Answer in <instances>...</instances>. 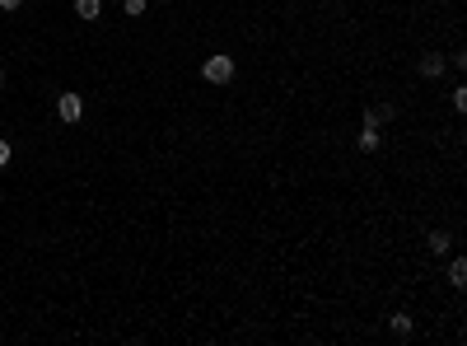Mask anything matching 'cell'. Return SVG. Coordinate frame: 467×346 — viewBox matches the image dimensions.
I'll list each match as a JSON object with an SVG mask.
<instances>
[{"instance_id":"10","label":"cell","mask_w":467,"mask_h":346,"mask_svg":"<svg viewBox=\"0 0 467 346\" xmlns=\"http://www.w3.org/2000/svg\"><path fill=\"white\" fill-rule=\"evenodd\" d=\"M453 108H458V112H467V89H463V84L453 89Z\"/></svg>"},{"instance_id":"11","label":"cell","mask_w":467,"mask_h":346,"mask_svg":"<svg viewBox=\"0 0 467 346\" xmlns=\"http://www.w3.org/2000/svg\"><path fill=\"white\" fill-rule=\"evenodd\" d=\"M126 15L140 19V15H145V0H126Z\"/></svg>"},{"instance_id":"8","label":"cell","mask_w":467,"mask_h":346,"mask_svg":"<svg viewBox=\"0 0 467 346\" xmlns=\"http://www.w3.org/2000/svg\"><path fill=\"white\" fill-rule=\"evenodd\" d=\"M388 328H392V337H411V318H406V314H392Z\"/></svg>"},{"instance_id":"2","label":"cell","mask_w":467,"mask_h":346,"mask_svg":"<svg viewBox=\"0 0 467 346\" xmlns=\"http://www.w3.org/2000/svg\"><path fill=\"white\" fill-rule=\"evenodd\" d=\"M79 112H84L79 94H70V89H66V94L56 98V117H61V122H79Z\"/></svg>"},{"instance_id":"1","label":"cell","mask_w":467,"mask_h":346,"mask_svg":"<svg viewBox=\"0 0 467 346\" xmlns=\"http://www.w3.org/2000/svg\"><path fill=\"white\" fill-rule=\"evenodd\" d=\"M201 75L210 80V84H229V80H234V57H229V52L206 57V61H201Z\"/></svg>"},{"instance_id":"4","label":"cell","mask_w":467,"mask_h":346,"mask_svg":"<svg viewBox=\"0 0 467 346\" xmlns=\"http://www.w3.org/2000/svg\"><path fill=\"white\" fill-rule=\"evenodd\" d=\"M392 117H397V108H392V103H378V108L365 112V126H383V122H392Z\"/></svg>"},{"instance_id":"9","label":"cell","mask_w":467,"mask_h":346,"mask_svg":"<svg viewBox=\"0 0 467 346\" xmlns=\"http://www.w3.org/2000/svg\"><path fill=\"white\" fill-rule=\"evenodd\" d=\"M453 248V239L449 234H439V230H435V234H430V253H449Z\"/></svg>"},{"instance_id":"7","label":"cell","mask_w":467,"mask_h":346,"mask_svg":"<svg viewBox=\"0 0 467 346\" xmlns=\"http://www.w3.org/2000/svg\"><path fill=\"white\" fill-rule=\"evenodd\" d=\"M355 145L360 150H378V126H365V131L355 136Z\"/></svg>"},{"instance_id":"5","label":"cell","mask_w":467,"mask_h":346,"mask_svg":"<svg viewBox=\"0 0 467 346\" xmlns=\"http://www.w3.org/2000/svg\"><path fill=\"white\" fill-rule=\"evenodd\" d=\"M75 15L84 19V24H93V19L103 15V0H75Z\"/></svg>"},{"instance_id":"12","label":"cell","mask_w":467,"mask_h":346,"mask_svg":"<svg viewBox=\"0 0 467 346\" xmlns=\"http://www.w3.org/2000/svg\"><path fill=\"white\" fill-rule=\"evenodd\" d=\"M10 164V141H0V169Z\"/></svg>"},{"instance_id":"6","label":"cell","mask_w":467,"mask_h":346,"mask_svg":"<svg viewBox=\"0 0 467 346\" xmlns=\"http://www.w3.org/2000/svg\"><path fill=\"white\" fill-rule=\"evenodd\" d=\"M449 285H458V290L467 285V257H453L449 262Z\"/></svg>"},{"instance_id":"3","label":"cell","mask_w":467,"mask_h":346,"mask_svg":"<svg viewBox=\"0 0 467 346\" xmlns=\"http://www.w3.org/2000/svg\"><path fill=\"white\" fill-rule=\"evenodd\" d=\"M420 75L439 80V75H444V57H439V52H425V57H420Z\"/></svg>"},{"instance_id":"13","label":"cell","mask_w":467,"mask_h":346,"mask_svg":"<svg viewBox=\"0 0 467 346\" xmlns=\"http://www.w3.org/2000/svg\"><path fill=\"white\" fill-rule=\"evenodd\" d=\"M19 5H24V0H0V10H19Z\"/></svg>"},{"instance_id":"14","label":"cell","mask_w":467,"mask_h":346,"mask_svg":"<svg viewBox=\"0 0 467 346\" xmlns=\"http://www.w3.org/2000/svg\"><path fill=\"white\" fill-rule=\"evenodd\" d=\"M0 80H5V70H0Z\"/></svg>"}]
</instances>
